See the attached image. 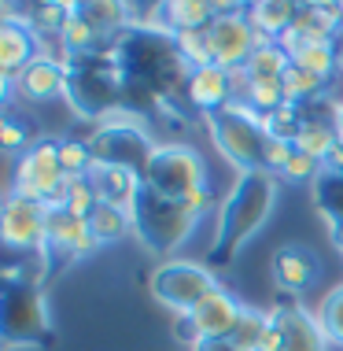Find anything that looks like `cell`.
I'll use <instances>...</instances> for the list:
<instances>
[{
    "label": "cell",
    "instance_id": "6da1fadb",
    "mask_svg": "<svg viewBox=\"0 0 343 351\" xmlns=\"http://www.w3.org/2000/svg\"><path fill=\"white\" fill-rule=\"evenodd\" d=\"M281 196V178L270 170H247L236 174L233 189L225 193L222 207H218V233L211 244V263H229L244 248L251 237H259L266 218L273 215Z\"/></svg>",
    "mask_w": 343,
    "mask_h": 351
},
{
    "label": "cell",
    "instance_id": "7a4b0ae2",
    "mask_svg": "<svg viewBox=\"0 0 343 351\" xmlns=\"http://www.w3.org/2000/svg\"><path fill=\"white\" fill-rule=\"evenodd\" d=\"M203 222L185 200H170V196H159L155 189L144 185V193L137 196V207H133V233L144 244L151 255H163V259H174V252L188 237L196 233V226Z\"/></svg>",
    "mask_w": 343,
    "mask_h": 351
},
{
    "label": "cell",
    "instance_id": "3957f363",
    "mask_svg": "<svg viewBox=\"0 0 343 351\" xmlns=\"http://www.w3.org/2000/svg\"><path fill=\"white\" fill-rule=\"evenodd\" d=\"M207 130H211L218 152L225 156V163L236 167V174L247 170H262V156H266V119L255 108H247L244 100L225 104L214 115H203Z\"/></svg>",
    "mask_w": 343,
    "mask_h": 351
},
{
    "label": "cell",
    "instance_id": "277c9868",
    "mask_svg": "<svg viewBox=\"0 0 343 351\" xmlns=\"http://www.w3.org/2000/svg\"><path fill=\"white\" fill-rule=\"evenodd\" d=\"M12 193L30 196V200L49 204V207H66L71 178H66V170L60 163V137H41L30 152H23L15 159Z\"/></svg>",
    "mask_w": 343,
    "mask_h": 351
},
{
    "label": "cell",
    "instance_id": "5b68a950",
    "mask_svg": "<svg viewBox=\"0 0 343 351\" xmlns=\"http://www.w3.org/2000/svg\"><path fill=\"white\" fill-rule=\"evenodd\" d=\"M214 289H222L214 270L203 267V263H192V259H163L148 278V292L166 311H174L177 318L192 315Z\"/></svg>",
    "mask_w": 343,
    "mask_h": 351
},
{
    "label": "cell",
    "instance_id": "8992f818",
    "mask_svg": "<svg viewBox=\"0 0 343 351\" xmlns=\"http://www.w3.org/2000/svg\"><path fill=\"white\" fill-rule=\"evenodd\" d=\"M92 148V159L97 163H111V167H129L137 170L140 178L148 174V163L155 156V141L148 137V130L140 126L133 115H107L92 130V137H85Z\"/></svg>",
    "mask_w": 343,
    "mask_h": 351
},
{
    "label": "cell",
    "instance_id": "52a82bcc",
    "mask_svg": "<svg viewBox=\"0 0 343 351\" xmlns=\"http://www.w3.org/2000/svg\"><path fill=\"white\" fill-rule=\"evenodd\" d=\"M144 185L155 189L159 196H170V200H188L192 193L207 189L203 156H199L192 145H181V141L159 145L155 156H151V163H148Z\"/></svg>",
    "mask_w": 343,
    "mask_h": 351
},
{
    "label": "cell",
    "instance_id": "ba28073f",
    "mask_svg": "<svg viewBox=\"0 0 343 351\" xmlns=\"http://www.w3.org/2000/svg\"><path fill=\"white\" fill-rule=\"evenodd\" d=\"M0 237L15 252H34L45 259V241H49V204H37L30 196H18L8 189L4 207H0Z\"/></svg>",
    "mask_w": 343,
    "mask_h": 351
},
{
    "label": "cell",
    "instance_id": "9c48e42d",
    "mask_svg": "<svg viewBox=\"0 0 343 351\" xmlns=\"http://www.w3.org/2000/svg\"><path fill=\"white\" fill-rule=\"evenodd\" d=\"M49 333V303L37 281H8L4 289V337L12 344H34Z\"/></svg>",
    "mask_w": 343,
    "mask_h": 351
},
{
    "label": "cell",
    "instance_id": "30bf717a",
    "mask_svg": "<svg viewBox=\"0 0 343 351\" xmlns=\"http://www.w3.org/2000/svg\"><path fill=\"white\" fill-rule=\"evenodd\" d=\"M214 23L207 26L214 45V63L222 71L247 67L255 56V26L247 19V4H214Z\"/></svg>",
    "mask_w": 343,
    "mask_h": 351
},
{
    "label": "cell",
    "instance_id": "8fae6325",
    "mask_svg": "<svg viewBox=\"0 0 343 351\" xmlns=\"http://www.w3.org/2000/svg\"><path fill=\"white\" fill-rule=\"evenodd\" d=\"M244 318V303L233 296L229 289H214L211 296H207L192 315H185V340L188 348L196 344V340H225L236 333V326H240Z\"/></svg>",
    "mask_w": 343,
    "mask_h": 351
},
{
    "label": "cell",
    "instance_id": "7c38bea8",
    "mask_svg": "<svg viewBox=\"0 0 343 351\" xmlns=\"http://www.w3.org/2000/svg\"><path fill=\"white\" fill-rule=\"evenodd\" d=\"M4 89H8V108H12L15 100H23V104H52V100L66 97V89H71V71L60 67V63L49 60V56H37L18 78L4 82Z\"/></svg>",
    "mask_w": 343,
    "mask_h": 351
},
{
    "label": "cell",
    "instance_id": "4fadbf2b",
    "mask_svg": "<svg viewBox=\"0 0 343 351\" xmlns=\"http://www.w3.org/2000/svg\"><path fill=\"white\" fill-rule=\"evenodd\" d=\"M41 52H45L41 34L26 19H15L12 4H4V23H0V74H4V82L18 78Z\"/></svg>",
    "mask_w": 343,
    "mask_h": 351
},
{
    "label": "cell",
    "instance_id": "5bb4252c",
    "mask_svg": "<svg viewBox=\"0 0 343 351\" xmlns=\"http://www.w3.org/2000/svg\"><path fill=\"white\" fill-rule=\"evenodd\" d=\"M100 244L92 241L89 218L71 215L66 207H49V241H45V259H81L97 252Z\"/></svg>",
    "mask_w": 343,
    "mask_h": 351
},
{
    "label": "cell",
    "instance_id": "9a60e30c",
    "mask_svg": "<svg viewBox=\"0 0 343 351\" xmlns=\"http://www.w3.org/2000/svg\"><path fill=\"white\" fill-rule=\"evenodd\" d=\"M273 322L281 329V351H325L329 333L321 326L318 311L303 307V303H284L273 311Z\"/></svg>",
    "mask_w": 343,
    "mask_h": 351
},
{
    "label": "cell",
    "instance_id": "2e32d148",
    "mask_svg": "<svg viewBox=\"0 0 343 351\" xmlns=\"http://www.w3.org/2000/svg\"><path fill=\"white\" fill-rule=\"evenodd\" d=\"M273 281H277L281 292L288 296H303L318 285V274H321V263L307 244H281L273 252Z\"/></svg>",
    "mask_w": 343,
    "mask_h": 351
},
{
    "label": "cell",
    "instance_id": "e0dca14e",
    "mask_svg": "<svg viewBox=\"0 0 343 351\" xmlns=\"http://www.w3.org/2000/svg\"><path fill=\"white\" fill-rule=\"evenodd\" d=\"M188 104L199 111V115H214L225 104H233V82H229V71H222L218 63H207V67H196L188 74V89H185Z\"/></svg>",
    "mask_w": 343,
    "mask_h": 351
},
{
    "label": "cell",
    "instance_id": "ac0fdd59",
    "mask_svg": "<svg viewBox=\"0 0 343 351\" xmlns=\"http://www.w3.org/2000/svg\"><path fill=\"white\" fill-rule=\"evenodd\" d=\"M92 189L103 204H114V207H126L133 211L137 207V196L144 193V178L129 167H111V163H97L89 174Z\"/></svg>",
    "mask_w": 343,
    "mask_h": 351
},
{
    "label": "cell",
    "instance_id": "d6986e66",
    "mask_svg": "<svg viewBox=\"0 0 343 351\" xmlns=\"http://www.w3.org/2000/svg\"><path fill=\"white\" fill-rule=\"evenodd\" d=\"M292 145H295V152H303V156L325 163V159L332 156V148L340 145V122L318 115V111H314V104H307V119H303L299 130H295Z\"/></svg>",
    "mask_w": 343,
    "mask_h": 351
},
{
    "label": "cell",
    "instance_id": "ffe728a7",
    "mask_svg": "<svg viewBox=\"0 0 343 351\" xmlns=\"http://www.w3.org/2000/svg\"><path fill=\"white\" fill-rule=\"evenodd\" d=\"M214 4L211 0H170L163 4V26L166 34H188V30H207L214 23Z\"/></svg>",
    "mask_w": 343,
    "mask_h": 351
},
{
    "label": "cell",
    "instance_id": "44dd1931",
    "mask_svg": "<svg viewBox=\"0 0 343 351\" xmlns=\"http://www.w3.org/2000/svg\"><path fill=\"white\" fill-rule=\"evenodd\" d=\"M295 12H299V4H292V0H259V4H247L251 26L259 34L273 37V41H281L288 34V26L295 23Z\"/></svg>",
    "mask_w": 343,
    "mask_h": 351
},
{
    "label": "cell",
    "instance_id": "7402d4cb",
    "mask_svg": "<svg viewBox=\"0 0 343 351\" xmlns=\"http://www.w3.org/2000/svg\"><path fill=\"white\" fill-rule=\"evenodd\" d=\"M89 230H92V241L97 244H118L133 233V211L100 200L97 211L89 215Z\"/></svg>",
    "mask_w": 343,
    "mask_h": 351
},
{
    "label": "cell",
    "instance_id": "603a6c76",
    "mask_svg": "<svg viewBox=\"0 0 343 351\" xmlns=\"http://www.w3.org/2000/svg\"><path fill=\"white\" fill-rule=\"evenodd\" d=\"M292 63L310 74H318L321 82H329L332 74L340 71V52H336V41H314V45H299L292 49Z\"/></svg>",
    "mask_w": 343,
    "mask_h": 351
},
{
    "label": "cell",
    "instance_id": "cb8c5ba5",
    "mask_svg": "<svg viewBox=\"0 0 343 351\" xmlns=\"http://www.w3.org/2000/svg\"><path fill=\"white\" fill-rule=\"evenodd\" d=\"M0 141H4V148L18 159L23 152H30L37 141H41V134L34 130V122H30V119L18 115L15 104H12V108H8V115H4V122H0Z\"/></svg>",
    "mask_w": 343,
    "mask_h": 351
},
{
    "label": "cell",
    "instance_id": "d4e9b609",
    "mask_svg": "<svg viewBox=\"0 0 343 351\" xmlns=\"http://www.w3.org/2000/svg\"><path fill=\"white\" fill-rule=\"evenodd\" d=\"M292 67V56L281 49V45H270V49H259L247 60V74L251 82H281Z\"/></svg>",
    "mask_w": 343,
    "mask_h": 351
},
{
    "label": "cell",
    "instance_id": "484cf974",
    "mask_svg": "<svg viewBox=\"0 0 343 351\" xmlns=\"http://www.w3.org/2000/svg\"><path fill=\"white\" fill-rule=\"evenodd\" d=\"M60 163L66 170V178H89L97 159L85 137H60Z\"/></svg>",
    "mask_w": 343,
    "mask_h": 351
},
{
    "label": "cell",
    "instance_id": "4316f807",
    "mask_svg": "<svg viewBox=\"0 0 343 351\" xmlns=\"http://www.w3.org/2000/svg\"><path fill=\"white\" fill-rule=\"evenodd\" d=\"M174 49L177 56L188 63V67H207L214 63V45H211V34L207 30H188V34H174Z\"/></svg>",
    "mask_w": 343,
    "mask_h": 351
},
{
    "label": "cell",
    "instance_id": "83f0119b",
    "mask_svg": "<svg viewBox=\"0 0 343 351\" xmlns=\"http://www.w3.org/2000/svg\"><path fill=\"white\" fill-rule=\"evenodd\" d=\"M266 329H270V315H262V311H255V307H244V318L233 333V344L240 351H259Z\"/></svg>",
    "mask_w": 343,
    "mask_h": 351
},
{
    "label": "cell",
    "instance_id": "f1b7e54d",
    "mask_svg": "<svg viewBox=\"0 0 343 351\" xmlns=\"http://www.w3.org/2000/svg\"><path fill=\"white\" fill-rule=\"evenodd\" d=\"M318 318L329 333V344L343 348V285H336V289L318 303Z\"/></svg>",
    "mask_w": 343,
    "mask_h": 351
},
{
    "label": "cell",
    "instance_id": "f546056e",
    "mask_svg": "<svg viewBox=\"0 0 343 351\" xmlns=\"http://www.w3.org/2000/svg\"><path fill=\"white\" fill-rule=\"evenodd\" d=\"M100 196L97 189H92L89 178H71V196H66V211L78 215V218H89L92 211H97Z\"/></svg>",
    "mask_w": 343,
    "mask_h": 351
},
{
    "label": "cell",
    "instance_id": "4dcf8cb0",
    "mask_svg": "<svg viewBox=\"0 0 343 351\" xmlns=\"http://www.w3.org/2000/svg\"><path fill=\"white\" fill-rule=\"evenodd\" d=\"M295 156V145L288 137H270L266 141V156H262V170H270V174H284V167H288V159Z\"/></svg>",
    "mask_w": 343,
    "mask_h": 351
},
{
    "label": "cell",
    "instance_id": "1f68e13d",
    "mask_svg": "<svg viewBox=\"0 0 343 351\" xmlns=\"http://www.w3.org/2000/svg\"><path fill=\"white\" fill-rule=\"evenodd\" d=\"M325 174V167L318 163V159H310V156H303V152H295V156L288 159V167H284V182H295V185H303V182H314V178H321Z\"/></svg>",
    "mask_w": 343,
    "mask_h": 351
},
{
    "label": "cell",
    "instance_id": "d6a6232c",
    "mask_svg": "<svg viewBox=\"0 0 343 351\" xmlns=\"http://www.w3.org/2000/svg\"><path fill=\"white\" fill-rule=\"evenodd\" d=\"M192 351H240L233 344V337H225V340H196Z\"/></svg>",
    "mask_w": 343,
    "mask_h": 351
},
{
    "label": "cell",
    "instance_id": "836d02e7",
    "mask_svg": "<svg viewBox=\"0 0 343 351\" xmlns=\"http://www.w3.org/2000/svg\"><path fill=\"white\" fill-rule=\"evenodd\" d=\"M259 351H281V329H277V322H273V311H270V329H266Z\"/></svg>",
    "mask_w": 343,
    "mask_h": 351
},
{
    "label": "cell",
    "instance_id": "e575fe53",
    "mask_svg": "<svg viewBox=\"0 0 343 351\" xmlns=\"http://www.w3.org/2000/svg\"><path fill=\"white\" fill-rule=\"evenodd\" d=\"M321 215H325V211H321ZM325 218L332 222V244H336L340 255H343V222H340V218H332V215H325Z\"/></svg>",
    "mask_w": 343,
    "mask_h": 351
},
{
    "label": "cell",
    "instance_id": "d590c367",
    "mask_svg": "<svg viewBox=\"0 0 343 351\" xmlns=\"http://www.w3.org/2000/svg\"><path fill=\"white\" fill-rule=\"evenodd\" d=\"M340 137H343V115H340Z\"/></svg>",
    "mask_w": 343,
    "mask_h": 351
}]
</instances>
